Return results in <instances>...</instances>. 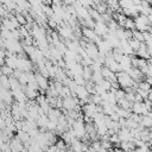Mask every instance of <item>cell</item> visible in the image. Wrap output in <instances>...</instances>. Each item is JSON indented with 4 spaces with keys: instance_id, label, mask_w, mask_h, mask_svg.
Masks as SVG:
<instances>
[{
    "instance_id": "6da1fadb",
    "label": "cell",
    "mask_w": 152,
    "mask_h": 152,
    "mask_svg": "<svg viewBox=\"0 0 152 152\" xmlns=\"http://www.w3.org/2000/svg\"><path fill=\"white\" fill-rule=\"evenodd\" d=\"M116 81L120 88L122 89H128V88H138V83L129 76L127 71H119L116 72Z\"/></svg>"
},
{
    "instance_id": "7a4b0ae2",
    "label": "cell",
    "mask_w": 152,
    "mask_h": 152,
    "mask_svg": "<svg viewBox=\"0 0 152 152\" xmlns=\"http://www.w3.org/2000/svg\"><path fill=\"white\" fill-rule=\"evenodd\" d=\"M134 24H135V30L141 31V32H146L152 28L148 17L145 14H141V13H139L137 17H134Z\"/></svg>"
},
{
    "instance_id": "3957f363",
    "label": "cell",
    "mask_w": 152,
    "mask_h": 152,
    "mask_svg": "<svg viewBox=\"0 0 152 152\" xmlns=\"http://www.w3.org/2000/svg\"><path fill=\"white\" fill-rule=\"evenodd\" d=\"M81 32H82V36L87 39V42H93V43H99L102 38L95 32V30L93 27H88V26H83L81 28Z\"/></svg>"
},
{
    "instance_id": "277c9868",
    "label": "cell",
    "mask_w": 152,
    "mask_h": 152,
    "mask_svg": "<svg viewBox=\"0 0 152 152\" xmlns=\"http://www.w3.org/2000/svg\"><path fill=\"white\" fill-rule=\"evenodd\" d=\"M26 53H21V55H18V68L19 70L21 71H25V72H28V71H32V61L26 58Z\"/></svg>"
},
{
    "instance_id": "5b68a950",
    "label": "cell",
    "mask_w": 152,
    "mask_h": 152,
    "mask_svg": "<svg viewBox=\"0 0 152 152\" xmlns=\"http://www.w3.org/2000/svg\"><path fill=\"white\" fill-rule=\"evenodd\" d=\"M58 33L64 39H68V40H74L75 39L74 38V28L69 24L58 26Z\"/></svg>"
},
{
    "instance_id": "8992f818",
    "label": "cell",
    "mask_w": 152,
    "mask_h": 152,
    "mask_svg": "<svg viewBox=\"0 0 152 152\" xmlns=\"http://www.w3.org/2000/svg\"><path fill=\"white\" fill-rule=\"evenodd\" d=\"M104 66L109 68V69H110L112 71H114V72H119V71H121L120 64H119V62L113 57V53H112V52H110V53H108V55L106 56Z\"/></svg>"
},
{
    "instance_id": "52a82bcc",
    "label": "cell",
    "mask_w": 152,
    "mask_h": 152,
    "mask_svg": "<svg viewBox=\"0 0 152 152\" xmlns=\"http://www.w3.org/2000/svg\"><path fill=\"white\" fill-rule=\"evenodd\" d=\"M148 112H151L148 109V107L146 106L145 101L142 102H133V106H132V113H135L138 115H146L148 114Z\"/></svg>"
},
{
    "instance_id": "ba28073f",
    "label": "cell",
    "mask_w": 152,
    "mask_h": 152,
    "mask_svg": "<svg viewBox=\"0 0 152 152\" xmlns=\"http://www.w3.org/2000/svg\"><path fill=\"white\" fill-rule=\"evenodd\" d=\"M34 75H36V80H37V83H38V86H39L40 93L44 94V91H46V90L49 89V87H50V83H49V81H48V77H45L44 75H42L39 71L34 72Z\"/></svg>"
},
{
    "instance_id": "9c48e42d",
    "label": "cell",
    "mask_w": 152,
    "mask_h": 152,
    "mask_svg": "<svg viewBox=\"0 0 152 152\" xmlns=\"http://www.w3.org/2000/svg\"><path fill=\"white\" fill-rule=\"evenodd\" d=\"M0 97H1V101L2 102H5L7 106H12L13 103H12V101H13V93H12V90L11 89H7V88H2L1 87V89H0Z\"/></svg>"
},
{
    "instance_id": "30bf717a",
    "label": "cell",
    "mask_w": 152,
    "mask_h": 152,
    "mask_svg": "<svg viewBox=\"0 0 152 152\" xmlns=\"http://www.w3.org/2000/svg\"><path fill=\"white\" fill-rule=\"evenodd\" d=\"M94 30H95V32H96L100 37H102V38H103L106 34L109 33V27H108V24H106V21H95Z\"/></svg>"
},
{
    "instance_id": "8fae6325",
    "label": "cell",
    "mask_w": 152,
    "mask_h": 152,
    "mask_svg": "<svg viewBox=\"0 0 152 152\" xmlns=\"http://www.w3.org/2000/svg\"><path fill=\"white\" fill-rule=\"evenodd\" d=\"M8 144H10V146H11L12 152H21V151H23V148L25 147V146H24V142H23V141L17 137V134H15V135H13V137L10 139Z\"/></svg>"
},
{
    "instance_id": "7c38bea8",
    "label": "cell",
    "mask_w": 152,
    "mask_h": 152,
    "mask_svg": "<svg viewBox=\"0 0 152 152\" xmlns=\"http://www.w3.org/2000/svg\"><path fill=\"white\" fill-rule=\"evenodd\" d=\"M97 48H99L100 53L103 55V56H107L108 53L113 52V50H114V49L110 46V44H109L106 39H101V40L97 43Z\"/></svg>"
},
{
    "instance_id": "4fadbf2b",
    "label": "cell",
    "mask_w": 152,
    "mask_h": 152,
    "mask_svg": "<svg viewBox=\"0 0 152 152\" xmlns=\"http://www.w3.org/2000/svg\"><path fill=\"white\" fill-rule=\"evenodd\" d=\"M127 72L129 74V76H131V77H132L137 83H139V82L144 81V77H146V76L142 74V71H141L139 68H137V66H132Z\"/></svg>"
},
{
    "instance_id": "5bb4252c",
    "label": "cell",
    "mask_w": 152,
    "mask_h": 152,
    "mask_svg": "<svg viewBox=\"0 0 152 152\" xmlns=\"http://www.w3.org/2000/svg\"><path fill=\"white\" fill-rule=\"evenodd\" d=\"M132 57L133 56H128V55H124L121 61L119 62L121 71H128L132 66H133V62H132Z\"/></svg>"
},
{
    "instance_id": "9a60e30c",
    "label": "cell",
    "mask_w": 152,
    "mask_h": 152,
    "mask_svg": "<svg viewBox=\"0 0 152 152\" xmlns=\"http://www.w3.org/2000/svg\"><path fill=\"white\" fill-rule=\"evenodd\" d=\"M118 135L121 141H133V137L131 134V129L128 127H122L118 131Z\"/></svg>"
},
{
    "instance_id": "2e32d148",
    "label": "cell",
    "mask_w": 152,
    "mask_h": 152,
    "mask_svg": "<svg viewBox=\"0 0 152 152\" xmlns=\"http://www.w3.org/2000/svg\"><path fill=\"white\" fill-rule=\"evenodd\" d=\"M102 75L104 77V80H107V81H109L112 83H118V81H116V72L112 71L109 68H107L104 65L102 68Z\"/></svg>"
},
{
    "instance_id": "e0dca14e",
    "label": "cell",
    "mask_w": 152,
    "mask_h": 152,
    "mask_svg": "<svg viewBox=\"0 0 152 152\" xmlns=\"http://www.w3.org/2000/svg\"><path fill=\"white\" fill-rule=\"evenodd\" d=\"M5 64L13 68L14 70L18 68V55L17 53H7V57L5 59Z\"/></svg>"
},
{
    "instance_id": "ac0fdd59",
    "label": "cell",
    "mask_w": 152,
    "mask_h": 152,
    "mask_svg": "<svg viewBox=\"0 0 152 152\" xmlns=\"http://www.w3.org/2000/svg\"><path fill=\"white\" fill-rule=\"evenodd\" d=\"M135 55L138 57H141V58H146V59H150L151 58V55L148 52V49H147V45L145 43L141 44V46L138 49V51H135Z\"/></svg>"
},
{
    "instance_id": "d6986e66",
    "label": "cell",
    "mask_w": 152,
    "mask_h": 152,
    "mask_svg": "<svg viewBox=\"0 0 152 152\" xmlns=\"http://www.w3.org/2000/svg\"><path fill=\"white\" fill-rule=\"evenodd\" d=\"M24 90H25V93H26L28 100H36V99L38 97V95H39V93H38L39 90L33 89V88H31V87H28V86H24Z\"/></svg>"
},
{
    "instance_id": "ffe728a7",
    "label": "cell",
    "mask_w": 152,
    "mask_h": 152,
    "mask_svg": "<svg viewBox=\"0 0 152 152\" xmlns=\"http://www.w3.org/2000/svg\"><path fill=\"white\" fill-rule=\"evenodd\" d=\"M61 115H62V113H61L59 108H56V107H51V109H50L49 113H48L49 119L52 120V121H58V118H59Z\"/></svg>"
},
{
    "instance_id": "44dd1931",
    "label": "cell",
    "mask_w": 152,
    "mask_h": 152,
    "mask_svg": "<svg viewBox=\"0 0 152 152\" xmlns=\"http://www.w3.org/2000/svg\"><path fill=\"white\" fill-rule=\"evenodd\" d=\"M140 126H142L144 128L151 129V128H152V118H151L148 114L142 115V116H141V120H140Z\"/></svg>"
},
{
    "instance_id": "7402d4cb",
    "label": "cell",
    "mask_w": 152,
    "mask_h": 152,
    "mask_svg": "<svg viewBox=\"0 0 152 152\" xmlns=\"http://www.w3.org/2000/svg\"><path fill=\"white\" fill-rule=\"evenodd\" d=\"M118 106L125 108V109H128V110H132V106H133V102H131L128 99H126V96L124 99H120L118 100Z\"/></svg>"
},
{
    "instance_id": "603a6c76",
    "label": "cell",
    "mask_w": 152,
    "mask_h": 152,
    "mask_svg": "<svg viewBox=\"0 0 152 152\" xmlns=\"http://www.w3.org/2000/svg\"><path fill=\"white\" fill-rule=\"evenodd\" d=\"M115 112H116V114H118L120 118H125V119L129 118V116H131V114H132V110L125 109V108H122V107H120V106H116Z\"/></svg>"
},
{
    "instance_id": "cb8c5ba5",
    "label": "cell",
    "mask_w": 152,
    "mask_h": 152,
    "mask_svg": "<svg viewBox=\"0 0 152 152\" xmlns=\"http://www.w3.org/2000/svg\"><path fill=\"white\" fill-rule=\"evenodd\" d=\"M17 137H18L23 142H27V141L31 140V135H30V133L26 132V131H24V129H19V131H17Z\"/></svg>"
},
{
    "instance_id": "d4e9b609",
    "label": "cell",
    "mask_w": 152,
    "mask_h": 152,
    "mask_svg": "<svg viewBox=\"0 0 152 152\" xmlns=\"http://www.w3.org/2000/svg\"><path fill=\"white\" fill-rule=\"evenodd\" d=\"M119 147H121L125 152H127V151L134 150L137 146H135V144H134L133 141H121L120 145H119Z\"/></svg>"
},
{
    "instance_id": "484cf974",
    "label": "cell",
    "mask_w": 152,
    "mask_h": 152,
    "mask_svg": "<svg viewBox=\"0 0 152 152\" xmlns=\"http://www.w3.org/2000/svg\"><path fill=\"white\" fill-rule=\"evenodd\" d=\"M13 72H14V69L13 68H11V66H8L6 64L1 65V74L2 75H6V76L11 77V76H13Z\"/></svg>"
},
{
    "instance_id": "4316f807",
    "label": "cell",
    "mask_w": 152,
    "mask_h": 152,
    "mask_svg": "<svg viewBox=\"0 0 152 152\" xmlns=\"http://www.w3.org/2000/svg\"><path fill=\"white\" fill-rule=\"evenodd\" d=\"M138 88L141 89V90H145V91H148L150 93L152 90V84L148 83L147 81H141V82L138 83Z\"/></svg>"
},
{
    "instance_id": "83f0119b",
    "label": "cell",
    "mask_w": 152,
    "mask_h": 152,
    "mask_svg": "<svg viewBox=\"0 0 152 152\" xmlns=\"http://www.w3.org/2000/svg\"><path fill=\"white\" fill-rule=\"evenodd\" d=\"M128 43H129V45L133 48V50L134 51H138V49L141 46V44H142V42H139L138 39H135V38H131V39H128Z\"/></svg>"
},
{
    "instance_id": "f1b7e54d",
    "label": "cell",
    "mask_w": 152,
    "mask_h": 152,
    "mask_svg": "<svg viewBox=\"0 0 152 152\" xmlns=\"http://www.w3.org/2000/svg\"><path fill=\"white\" fill-rule=\"evenodd\" d=\"M0 86H1L2 88H7V89H10V77L6 76V75H1Z\"/></svg>"
},
{
    "instance_id": "f546056e",
    "label": "cell",
    "mask_w": 152,
    "mask_h": 152,
    "mask_svg": "<svg viewBox=\"0 0 152 152\" xmlns=\"http://www.w3.org/2000/svg\"><path fill=\"white\" fill-rule=\"evenodd\" d=\"M133 38H135V39H138L139 42H142V43H144V40H145V38H144V32L138 31V30H134V31H133Z\"/></svg>"
},
{
    "instance_id": "4dcf8cb0",
    "label": "cell",
    "mask_w": 152,
    "mask_h": 152,
    "mask_svg": "<svg viewBox=\"0 0 152 152\" xmlns=\"http://www.w3.org/2000/svg\"><path fill=\"white\" fill-rule=\"evenodd\" d=\"M82 6H84V7H87V8H90L91 6H94L95 7V4L93 2V0H77Z\"/></svg>"
},
{
    "instance_id": "1f68e13d",
    "label": "cell",
    "mask_w": 152,
    "mask_h": 152,
    "mask_svg": "<svg viewBox=\"0 0 152 152\" xmlns=\"http://www.w3.org/2000/svg\"><path fill=\"white\" fill-rule=\"evenodd\" d=\"M56 146H57L58 150H66V142H65L62 138L56 141Z\"/></svg>"
},
{
    "instance_id": "d6a6232c",
    "label": "cell",
    "mask_w": 152,
    "mask_h": 152,
    "mask_svg": "<svg viewBox=\"0 0 152 152\" xmlns=\"http://www.w3.org/2000/svg\"><path fill=\"white\" fill-rule=\"evenodd\" d=\"M15 17H17V19H18V21H19V24H20V26H23V25H27V19L23 15V14H15Z\"/></svg>"
},
{
    "instance_id": "836d02e7",
    "label": "cell",
    "mask_w": 152,
    "mask_h": 152,
    "mask_svg": "<svg viewBox=\"0 0 152 152\" xmlns=\"http://www.w3.org/2000/svg\"><path fill=\"white\" fill-rule=\"evenodd\" d=\"M15 5L19 7V10H24L27 7V1L26 0H14Z\"/></svg>"
},
{
    "instance_id": "e575fe53",
    "label": "cell",
    "mask_w": 152,
    "mask_h": 152,
    "mask_svg": "<svg viewBox=\"0 0 152 152\" xmlns=\"http://www.w3.org/2000/svg\"><path fill=\"white\" fill-rule=\"evenodd\" d=\"M104 1H106L110 7H114V6L118 7V6H119V0H104ZM119 7H120V6H119Z\"/></svg>"
},
{
    "instance_id": "d590c367",
    "label": "cell",
    "mask_w": 152,
    "mask_h": 152,
    "mask_svg": "<svg viewBox=\"0 0 152 152\" xmlns=\"http://www.w3.org/2000/svg\"><path fill=\"white\" fill-rule=\"evenodd\" d=\"M114 152H125L121 147H119V146H116V147H114Z\"/></svg>"
},
{
    "instance_id": "8d00e7d4",
    "label": "cell",
    "mask_w": 152,
    "mask_h": 152,
    "mask_svg": "<svg viewBox=\"0 0 152 152\" xmlns=\"http://www.w3.org/2000/svg\"><path fill=\"white\" fill-rule=\"evenodd\" d=\"M147 49H148V52H150V55H151V57H152V44H148V45H147Z\"/></svg>"
},
{
    "instance_id": "74e56055",
    "label": "cell",
    "mask_w": 152,
    "mask_h": 152,
    "mask_svg": "<svg viewBox=\"0 0 152 152\" xmlns=\"http://www.w3.org/2000/svg\"><path fill=\"white\" fill-rule=\"evenodd\" d=\"M147 100H148V101H150V102L152 103V90H151V91L148 93V96H147Z\"/></svg>"
},
{
    "instance_id": "f35d334b",
    "label": "cell",
    "mask_w": 152,
    "mask_h": 152,
    "mask_svg": "<svg viewBox=\"0 0 152 152\" xmlns=\"http://www.w3.org/2000/svg\"><path fill=\"white\" fill-rule=\"evenodd\" d=\"M148 142H150V145L152 146V128L150 129V141H148Z\"/></svg>"
},
{
    "instance_id": "ab89813d",
    "label": "cell",
    "mask_w": 152,
    "mask_h": 152,
    "mask_svg": "<svg viewBox=\"0 0 152 152\" xmlns=\"http://www.w3.org/2000/svg\"><path fill=\"white\" fill-rule=\"evenodd\" d=\"M21 152H28V148H27V147H24V148H23V151H21Z\"/></svg>"
},
{
    "instance_id": "60d3db41",
    "label": "cell",
    "mask_w": 152,
    "mask_h": 152,
    "mask_svg": "<svg viewBox=\"0 0 152 152\" xmlns=\"http://www.w3.org/2000/svg\"><path fill=\"white\" fill-rule=\"evenodd\" d=\"M107 152H114V148H113V147H112V148H108Z\"/></svg>"
}]
</instances>
